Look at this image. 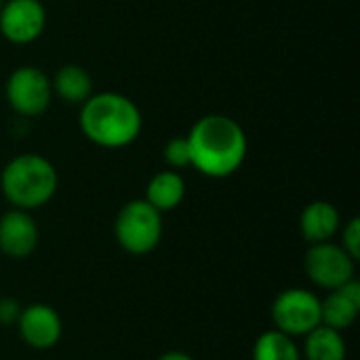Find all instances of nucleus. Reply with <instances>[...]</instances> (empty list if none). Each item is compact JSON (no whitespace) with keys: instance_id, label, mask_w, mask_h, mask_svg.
Segmentation results:
<instances>
[{"instance_id":"ddd939ff","label":"nucleus","mask_w":360,"mask_h":360,"mask_svg":"<svg viewBox=\"0 0 360 360\" xmlns=\"http://www.w3.org/2000/svg\"><path fill=\"white\" fill-rule=\"evenodd\" d=\"M53 95H57L68 105H82L93 95V78L91 74L76 63L61 65L51 78Z\"/></svg>"},{"instance_id":"9d476101","label":"nucleus","mask_w":360,"mask_h":360,"mask_svg":"<svg viewBox=\"0 0 360 360\" xmlns=\"http://www.w3.org/2000/svg\"><path fill=\"white\" fill-rule=\"evenodd\" d=\"M40 240L38 224L30 211L11 209L0 215V253L11 259L30 257Z\"/></svg>"},{"instance_id":"a211bd4d","label":"nucleus","mask_w":360,"mask_h":360,"mask_svg":"<svg viewBox=\"0 0 360 360\" xmlns=\"http://www.w3.org/2000/svg\"><path fill=\"white\" fill-rule=\"evenodd\" d=\"M344 251L354 259H360V219L359 217H352L346 226H344V232H342V243Z\"/></svg>"},{"instance_id":"f8f14e48","label":"nucleus","mask_w":360,"mask_h":360,"mask_svg":"<svg viewBox=\"0 0 360 360\" xmlns=\"http://www.w3.org/2000/svg\"><path fill=\"white\" fill-rule=\"evenodd\" d=\"M342 228V217L335 205L327 200H314L304 207L300 217V230L306 243H327Z\"/></svg>"},{"instance_id":"f3484780","label":"nucleus","mask_w":360,"mask_h":360,"mask_svg":"<svg viewBox=\"0 0 360 360\" xmlns=\"http://www.w3.org/2000/svg\"><path fill=\"white\" fill-rule=\"evenodd\" d=\"M165 162L169 165V169L179 171V169H188L190 167V148L186 137H173L167 141L165 146Z\"/></svg>"},{"instance_id":"6e6552de","label":"nucleus","mask_w":360,"mask_h":360,"mask_svg":"<svg viewBox=\"0 0 360 360\" xmlns=\"http://www.w3.org/2000/svg\"><path fill=\"white\" fill-rule=\"evenodd\" d=\"M46 27V8L40 0H4L0 6V34L11 44H30Z\"/></svg>"},{"instance_id":"9b49d317","label":"nucleus","mask_w":360,"mask_h":360,"mask_svg":"<svg viewBox=\"0 0 360 360\" xmlns=\"http://www.w3.org/2000/svg\"><path fill=\"white\" fill-rule=\"evenodd\" d=\"M360 312V283L352 278L344 287L329 291L325 300H321V325L331 327L335 331L350 329Z\"/></svg>"},{"instance_id":"39448f33","label":"nucleus","mask_w":360,"mask_h":360,"mask_svg":"<svg viewBox=\"0 0 360 360\" xmlns=\"http://www.w3.org/2000/svg\"><path fill=\"white\" fill-rule=\"evenodd\" d=\"M274 329L289 338H304L321 325V297L304 287L281 291L270 308Z\"/></svg>"},{"instance_id":"423d86ee","label":"nucleus","mask_w":360,"mask_h":360,"mask_svg":"<svg viewBox=\"0 0 360 360\" xmlns=\"http://www.w3.org/2000/svg\"><path fill=\"white\" fill-rule=\"evenodd\" d=\"M4 95L15 114L23 118L42 116L53 101L51 78L34 65H21L8 74Z\"/></svg>"},{"instance_id":"4468645a","label":"nucleus","mask_w":360,"mask_h":360,"mask_svg":"<svg viewBox=\"0 0 360 360\" xmlns=\"http://www.w3.org/2000/svg\"><path fill=\"white\" fill-rule=\"evenodd\" d=\"M186 198V181L179 175V171L167 169V171H158L156 175H152V179L146 186V198L156 211L160 213H169L173 209H177Z\"/></svg>"},{"instance_id":"dca6fc26","label":"nucleus","mask_w":360,"mask_h":360,"mask_svg":"<svg viewBox=\"0 0 360 360\" xmlns=\"http://www.w3.org/2000/svg\"><path fill=\"white\" fill-rule=\"evenodd\" d=\"M251 360H302V348L295 344V338L270 329L255 340Z\"/></svg>"},{"instance_id":"f03ea898","label":"nucleus","mask_w":360,"mask_h":360,"mask_svg":"<svg viewBox=\"0 0 360 360\" xmlns=\"http://www.w3.org/2000/svg\"><path fill=\"white\" fill-rule=\"evenodd\" d=\"M80 131L82 135L105 150H120L137 141L143 129L141 110L137 103L114 91L93 93L80 105Z\"/></svg>"},{"instance_id":"6ab92c4d","label":"nucleus","mask_w":360,"mask_h":360,"mask_svg":"<svg viewBox=\"0 0 360 360\" xmlns=\"http://www.w3.org/2000/svg\"><path fill=\"white\" fill-rule=\"evenodd\" d=\"M21 306L13 297H2L0 300V325H15L19 319Z\"/></svg>"},{"instance_id":"0eeeda50","label":"nucleus","mask_w":360,"mask_h":360,"mask_svg":"<svg viewBox=\"0 0 360 360\" xmlns=\"http://www.w3.org/2000/svg\"><path fill=\"white\" fill-rule=\"evenodd\" d=\"M304 272L316 287L335 291L356 278V262L344 251L342 245L327 240L308 247L304 255Z\"/></svg>"},{"instance_id":"1a4fd4ad","label":"nucleus","mask_w":360,"mask_h":360,"mask_svg":"<svg viewBox=\"0 0 360 360\" xmlns=\"http://www.w3.org/2000/svg\"><path fill=\"white\" fill-rule=\"evenodd\" d=\"M15 327L23 344L32 350H51L63 335V321L49 304H30L21 308Z\"/></svg>"},{"instance_id":"20e7f679","label":"nucleus","mask_w":360,"mask_h":360,"mask_svg":"<svg viewBox=\"0 0 360 360\" xmlns=\"http://www.w3.org/2000/svg\"><path fill=\"white\" fill-rule=\"evenodd\" d=\"M165 224L162 213L156 211L148 200H129L116 215L114 236L122 251L129 255H148L162 240Z\"/></svg>"},{"instance_id":"2eb2a0df","label":"nucleus","mask_w":360,"mask_h":360,"mask_svg":"<svg viewBox=\"0 0 360 360\" xmlns=\"http://www.w3.org/2000/svg\"><path fill=\"white\" fill-rule=\"evenodd\" d=\"M348 344L342 331L319 325L304 335L302 360H346Z\"/></svg>"},{"instance_id":"aec40b11","label":"nucleus","mask_w":360,"mask_h":360,"mask_svg":"<svg viewBox=\"0 0 360 360\" xmlns=\"http://www.w3.org/2000/svg\"><path fill=\"white\" fill-rule=\"evenodd\" d=\"M156 360H194L188 352H181V350H171V352H165L162 356H158Z\"/></svg>"},{"instance_id":"7ed1b4c3","label":"nucleus","mask_w":360,"mask_h":360,"mask_svg":"<svg viewBox=\"0 0 360 360\" xmlns=\"http://www.w3.org/2000/svg\"><path fill=\"white\" fill-rule=\"evenodd\" d=\"M59 175L55 165L40 154H19L0 173V190L13 209L34 211L57 194Z\"/></svg>"},{"instance_id":"f257e3e1","label":"nucleus","mask_w":360,"mask_h":360,"mask_svg":"<svg viewBox=\"0 0 360 360\" xmlns=\"http://www.w3.org/2000/svg\"><path fill=\"white\" fill-rule=\"evenodd\" d=\"M190 167L205 177L226 179L247 160L249 139L245 129L226 114L200 116L186 135Z\"/></svg>"},{"instance_id":"412c9836","label":"nucleus","mask_w":360,"mask_h":360,"mask_svg":"<svg viewBox=\"0 0 360 360\" xmlns=\"http://www.w3.org/2000/svg\"><path fill=\"white\" fill-rule=\"evenodd\" d=\"M2 2H4V0H0V6H2Z\"/></svg>"}]
</instances>
